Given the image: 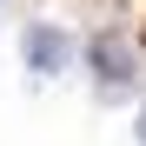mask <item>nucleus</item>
<instances>
[{
	"instance_id": "nucleus-1",
	"label": "nucleus",
	"mask_w": 146,
	"mask_h": 146,
	"mask_svg": "<svg viewBox=\"0 0 146 146\" xmlns=\"http://www.w3.org/2000/svg\"><path fill=\"white\" fill-rule=\"evenodd\" d=\"M66 60H73V40L60 27H27V66L33 73H60Z\"/></svg>"
},
{
	"instance_id": "nucleus-2",
	"label": "nucleus",
	"mask_w": 146,
	"mask_h": 146,
	"mask_svg": "<svg viewBox=\"0 0 146 146\" xmlns=\"http://www.w3.org/2000/svg\"><path fill=\"white\" fill-rule=\"evenodd\" d=\"M86 60H93V80H100V86H126V80H133V53H126L119 40H93Z\"/></svg>"
},
{
	"instance_id": "nucleus-3",
	"label": "nucleus",
	"mask_w": 146,
	"mask_h": 146,
	"mask_svg": "<svg viewBox=\"0 0 146 146\" xmlns=\"http://www.w3.org/2000/svg\"><path fill=\"white\" fill-rule=\"evenodd\" d=\"M139 139H146V106H139Z\"/></svg>"
}]
</instances>
